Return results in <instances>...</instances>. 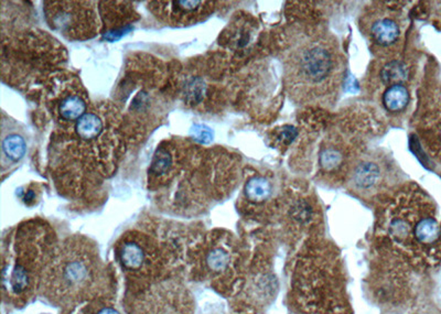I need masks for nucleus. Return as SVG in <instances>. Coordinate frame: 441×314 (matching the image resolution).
I'll use <instances>...</instances> for the list:
<instances>
[{
  "label": "nucleus",
  "mask_w": 441,
  "mask_h": 314,
  "mask_svg": "<svg viewBox=\"0 0 441 314\" xmlns=\"http://www.w3.org/2000/svg\"><path fill=\"white\" fill-rule=\"evenodd\" d=\"M100 274L96 255L83 244H68L43 272L42 290L59 304L84 299L94 288Z\"/></svg>",
  "instance_id": "1"
},
{
  "label": "nucleus",
  "mask_w": 441,
  "mask_h": 314,
  "mask_svg": "<svg viewBox=\"0 0 441 314\" xmlns=\"http://www.w3.org/2000/svg\"><path fill=\"white\" fill-rule=\"evenodd\" d=\"M286 77L293 96L310 101L329 93L339 82L341 60L327 40L307 41L293 51Z\"/></svg>",
  "instance_id": "2"
},
{
  "label": "nucleus",
  "mask_w": 441,
  "mask_h": 314,
  "mask_svg": "<svg viewBox=\"0 0 441 314\" xmlns=\"http://www.w3.org/2000/svg\"><path fill=\"white\" fill-rule=\"evenodd\" d=\"M27 153V139L17 125L3 122L1 131V164L3 170L7 164L21 161Z\"/></svg>",
  "instance_id": "3"
},
{
  "label": "nucleus",
  "mask_w": 441,
  "mask_h": 314,
  "mask_svg": "<svg viewBox=\"0 0 441 314\" xmlns=\"http://www.w3.org/2000/svg\"><path fill=\"white\" fill-rule=\"evenodd\" d=\"M371 39L381 48H390L399 42L401 26L397 20L383 14L374 18L370 26Z\"/></svg>",
  "instance_id": "4"
},
{
  "label": "nucleus",
  "mask_w": 441,
  "mask_h": 314,
  "mask_svg": "<svg viewBox=\"0 0 441 314\" xmlns=\"http://www.w3.org/2000/svg\"><path fill=\"white\" fill-rule=\"evenodd\" d=\"M382 180V168L377 162L364 160L356 164L351 173V182L359 190H371Z\"/></svg>",
  "instance_id": "5"
},
{
  "label": "nucleus",
  "mask_w": 441,
  "mask_h": 314,
  "mask_svg": "<svg viewBox=\"0 0 441 314\" xmlns=\"http://www.w3.org/2000/svg\"><path fill=\"white\" fill-rule=\"evenodd\" d=\"M118 255L120 263L126 270L137 272L145 266V249L136 241H129L122 244Z\"/></svg>",
  "instance_id": "6"
},
{
  "label": "nucleus",
  "mask_w": 441,
  "mask_h": 314,
  "mask_svg": "<svg viewBox=\"0 0 441 314\" xmlns=\"http://www.w3.org/2000/svg\"><path fill=\"white\" fill-rule=\"evenodd\" d=\"M410 102V92L404 84H395L387 88L383 95V105L392 113L404 111Z\"/></svg>",
  "instance_id": "7"
},
{
  "label": "nucleus",
  "mask_w": 441,
  "mask_h": 314,
  "mask_svg": "<svg viewBox=\"0 0 441 314\" xmlns=\"http://www.w3.org/2000/svg\"><path fill=\"white\" fill-rule=\"evenodd\" d=\"M244 192L248 201L262 203L271 198L273 187L271 182L264 176H255L246 183Z\"/></svg>",
  "instance_id": "8"
},
{
  "label": "nucleus",
  "mask_w": 441,
  "mask_h": 314,
  "mask_svg": "<svg viewBox=\"0 0 441 314\" xmlns=\"http://www.w3.org/2000/svg\"><path fill=\"white\" fill-rule=\"evenodd\" d=\"M381 79L385 86L403 84V82L408 79L407 66L403 61L393 60L382 68Z\"/></svg>",
  "instance_id": "9"
},
{
  "label": "nucleus",
  "mask_w": 441,
  "mask_h": 314,
  "mask_svg": "<svg viewBox=\"0 0 441 314\" xmlns=\"http://www.w3.org/2000/svg\"><path fill=\"white\" fill-rule=\"evenodd\" d=\"M103 122L100 117L95 114H85L77 122V133L85 140L96 138L102 133Z\"/></svg>",
  "instance_id": "10"
},
{
  "label": "nucleus",
  "mask_w": 441,
  "mask_h": 314,
  "mask_svg": "<svg viewBox=\"0 0 441 314\" xmlns=\"http://www.w3.org/2000/svg\"><path fill=\"white\" fill-rule=\"evenodd\" d=\"M86 104L82 97L72 95L63 99L59 107L61 116L66 120H79L85 115Z\"/></svg>",
  "instance_id": "11"
},
{
  "label": "nucleus",
  "mask_w": 441,
  "mask_h": 314,
  "mask_svg": "<svg viewBox=\"0 0 441 314\" xmlns=\"http://www.w3.org/2000/svg\"><path fill=\"white\" fill-rule=\"evenodd\" d=\"M230 263V254L222 247H215L208 252L205 257V263L210 270L221 272L228 267Z\"/></svg>",
  "instance_id": "12"
},
{
  "label": "nucleus",
  "mask_w": 441,
  "mask_h": 314,
  "mask_svg": "<svg viewBox=\"0 0 441 314\" xmlns=\"http://www.w3.org/2000/svg\"><path fill=\"white\" fill-rule=\"evenodd\" d=\"M170 3L172 16H178L179 19H183L185 16L193 17L204 5L202 1H170Z\"/></svg>",
  "instance_id": "13"
},
{
  "label": "nucleus",
  "mask_w": 441,
  "mask_h": 314,
  "mask_svg": "<svg viewBox=\"0 0 441 314\" xmlns=\"http://www.w3.org/2000/svg\"><path fill=\"white\" fill-rule=\"evenodd\" d=\"M171 164H172V158L168 151L163 148L158 149L151 164V172L157 176L167 173V171L170 169Z\"/></svg>",
  "instance_id": "14"
},
{
  "label": "nucleus",
  "mask_w": 441,
  "mask_h": 314,
  "mask_svg": "<svg viewBox=\"0 0 441 314\" xmlns=\"http://www.w3.org/2000/svg\"><path fill=\"white\" fill-rule=\"evenodd\" d=\"M192 135H193V138L197 142H201V144H210L213 140V133H212V131H211L210 128L205 127L202 125L194 126Z\"/></svg>",
  "instance_id": "15"
},
{
  "label": "nucleus",
  "mask_w": 441,
  "mask_h": 314,
  "mask_svg": "<svg viewBox=\"0 0 441 314\" xmlns=\"http://www.w3.org/2000/svg\"><path fill=\"white\" fill-rule=\"evenodd\" d=\"M93 314H122L111 306H98Z\"/></svg>",
  "instance_id": "16"
},
{
  "label": "nucleus",
  "mask_w": 441,
  "mask_h": 314,
  "mask_svg": "<svg viewBox=\"0 0 441 314\" xmlns=\"http://www.w3.org/2000/svg\"><path fill=\"white\" fill-rule=\"evenodd\" d=\"M437 139H438V142L441 146V124H439L438 126V133H437Z\"/></svg>",
  "instance_id": "17"
}]
</instances>
